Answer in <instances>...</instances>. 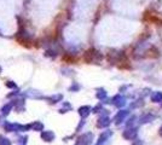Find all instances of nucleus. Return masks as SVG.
<instances>
[{
	"label": "nucleus",
	"instance_id": "obj_7",
	"mask_svg": "<svg viewBox=\"0 0 162 145\" xmlns=\"http://www.w3.org/2000/svg\"><path fill=\"white\" fill-rule=\"evenodd\" d=\"M134 120H136V116H132L130 120H128V122H127V127H131L134 123Z\"/></svg>",
	"mask_w": 162,
	"mask_h": 145
},
{
	"label": "nucleus",
	"instance_id": "obj_10",
	"mask_svg": "<svg viewBox=\"0 0 162 145\" xmlns=\"http://www.w3.org/2000/svg\"><path fill=\"white\" fill-rule=\"evenodd\" d=\"M160 135H162V126H161V128H160Z\"/></svg>",
	"mask_w": 162,
	"mask_h": 145
},
{
	"label": "nucleus",
	"instance_id": "obj_6",
	"mask_svg": "<svg viewBox=\"0 0 162 145\" xmlns=\"http://www.w3.org/2000/svg\"><path fill=\"white\" fill-rule=\"evenodd\" d=\"M99 121H100V122L98 123V126H99V127H105V126H108V125H109V120L107 119V117H104V119H100Z\"/></svg>",
	"mask_w": 162,
	"mask_h": 145
},
{
	"label": "nucleus",
	"instance_id": "obj_5",
	"mask_svg": "<svg viewBox=\"0 0 162 145\" xmlns=\"http://www.w3.org/2000/svg\"><path fill=\"white\" fill-rule=\"evenodd\" d=\"M128 115V111H126V110H122V111H120L119 112V115L116 116V123H120L126 116Z\"/></svg>",
	"mask_w": 162,
	"mask_h": 145
},
{
	"label": "nucleus",
	"instance_id": "obj_1",
	"mask_svg": "<svg viewBox=\"0 0 162 145\" xmlns=\"http://www.w3.org/2000/svg\"><path fill=\"white\" fill-rule=\"evenodd\" d=\"M102 59V55L96 51L95 48H90L87 50L84 55V61L86 63H95V62H99Z\"/></svg>",
	"mask_w": 162,
	"mask_h": 145
},
{
	"label": "nucleus",
	"instance_id": "obj_2",
	"mask_svg": "<svg viewBox=\"0 0 162 145\" xmlns=\"http://www.w3.org/2000/svg\"><path fill=\"white\" fill-rule=\"evenodd\" d=\"M137 133H138L137 128H128L127 131H125V132H123V138H125V139H128V140H131V139H133V138L137 135Z\"/></svg>",
	"mask_w": 162,
	"mask_h": 145
},
{
	"label": "nucleus",
	"instance_id": "obj_3",
	"mask_svg": "<svg viewBox=\"0 0 162 145\" xmlns=\"http://www.w3.org/2000/svg\"><path fill=\"white\" fill-rule=\"evenodd\" d=\"M150 98H151V101L154 102V103H161L162 102V92H159V91L154 92L151 96H150Z\"/></svg>",
	"mask_w": 162,
	"mask_h": 145
},
{
	"label": "nucleus",
	"instance_id": "obj_8",
	"mask_svg": "<svg viewBox=\"0 0 162 145\" xmlns=\"http://www.w3.org/2000/svg\"><path fill=\"white\" fill-rule=\"evenodd\" d=\"M87 110H88V108L85 106V108H82V109H80V114H82V115H87Z\"/></svg>",
	"mask_w": 162,
	"mask_h": 145
},
{
	"label": "nucleus",
	"instance_id": "obj_9",
	"mask_svg": "<svg viewBox=\"0 0 162 145\" xmlns=\"http://www.w3.org/2000/svg\"><path fill=\"white\" fill-rule=\"evenodd\" d=\"M133 145H144V144L141 143V140H136V142L133 143Z\"/></svg>",
	"mask_w": 162,
	"mask_h": 145
},
{
	"label": "nucleus",
	"instance_id": "obj_4",
	"mask_svg": "<svg viewBox=\"0 0 162 145\" xmlns=\"http://www.w3.org/2000/svg\"><path fill=\"white\" fill-rule=\"evenodd\" d=\"M154 119H155V116H154V115H151V114L149 112V114H145V115H143V116H141V121H139V122H141V123L151 122Z\"/></svg>",
	"mask_w": 162,
	"mask_h": 145
}]
</instances>
